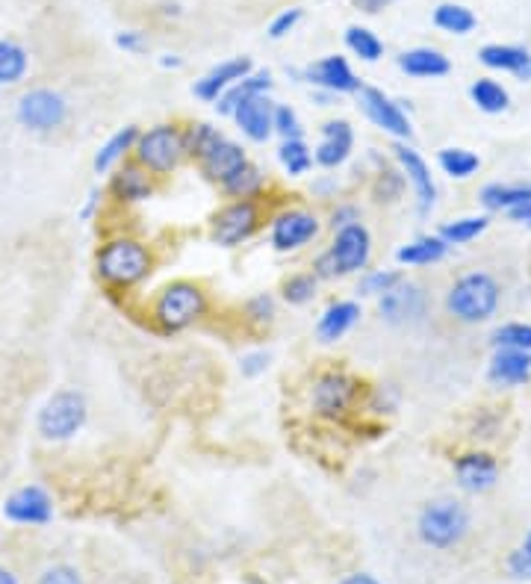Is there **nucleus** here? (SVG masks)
Masks as SVG:
<instances>
[{"mask_svg": "<svg viewBox=\"0 0 531 584\" xmlns=\"http://www.w3.org/2000/svg\"><path fill=\"white\" fill-rule=\"evenodd\" d=\"M316 234H319V222H316L314 213L289 210V213H280L275 219V225H272V245L278 252H296V248L310 243Z\"/></svg>", "mask_w": 531, "mask_h": 584, "instance_id": "obj_14", "label": "nucleus"}, {"mask_svg": "<svg viewBox=\"0 0 531 584\" xmlns=\"http://www.w3.org/2000/svg\"><path fill=\"white\" fill-rule=\"evenodd\" d=\"M393 151H396V160L402 162V171L407 174V180L414 183L416 199H420V213L425 216V213L434 208V199H437V187H434L432 171H428L425 160L414 151V148H407V145H396Z\"/></svg>", "mask_w": 531, "mask_h": 584, "instance_id": "obj_19", "label": "nucleus"}, {"mask_svg": "<svg viewBox=\"0 0 531 584\" xmlns=\"http://www.w3.org/2000/svg\"><path fill=\"white\" fill-rule=\"evenodd\" d=\"M305 77L328 92H361V81L354 77L351 65L342 56H325L319 63L307 65Z\"/></svg>", "mask_w": 531, "mask_h": 584, "instance_id": "obj_18", "label": "nucleus"}, {"mask_svg": "<svg viewBox=\"0 0 531 584\" xmlns=\"http://www.w3.org/2000/svg\"><path fill=\"white\" fill-rule=\"evenodd\" d=\"M248 316L257 319V322H272V316H275V301L269 296H257L248 301Z\"/></svg>", "mask_w": 531, "mask_h": 584, "instance_id": "obj_47", "label": "nucleus"}, {"mask_svg": "<svg viewBox=\"0 0 531 584\" xmlns=\"http://www.w3.org/2000/svg\"><path fill=\"white\" fill-rule=\"evenodd\" d=\"M399 192H402V178L396 171H384L375 183V199L379 201H396Z\"/></svg>", "mask_w": 531, "mask_h": 584, "instance_id": "obj_45", "label": "nucleus"}, {"mask_svg": "<svg viewBox=\"0 0 531 584\" xmlns=\"http://www.w3.org/2000/svg\"><path fill=\"white\" fill-rule=\"evenodd\" d=\"M266 367H269V358H266L263 351H257V354H248V358H243V375H248V378L261 375V372Z\"/></svg>", "mask_w": 531, "mask_h": 584, "instance_id": "obj_49", "label": "nucleus"}, {"mask_svg": "<svg viewBox=\"0 0 531 584\" xmlns=\"http://www.w3.org/2000/svg\"><path fill=\"white\" fill-rule=\"evenodd\" d=\"M434 24L446 33H455V36H467L476 30V15L467 7H460V3H440L437 10H434Z\"/></svg>", "mask_w": 531, "mask_h": 584, "instance_id": "obj_33", "label": "nucleus"}, {"mask_svg": "<svg viewBox=\"0 0 531 584\" xmlns=\"http://www.w3.org/2000/svg\"><path fill=\"white\" fill-rule=\"evenodd\" d=\"M522 549H525V555L531 558V531H529V538H525V543H522Z\"/></svg>", "mask_w": 531, "mask_h": 584, "instance_id": "obj_57", "label": "nucleus"}, {"mask_svg": "<svg viewBox=\"0 0 531 584\" xmlns=\"http://www.w3.org/2000/svg\"><path fill=\"white\" fill-rule=\"evenodd\" d=\"M89 405L81 390H56L36 416V432L47 443H65L81 434Z\"/></svg>", "mask_w": 531, "mask_h": 584, "instance_id": "obj_3", "label": "nucleus"}, {"mask_svg": "<svg viewBox=\"0 0 531 584\" xmlns=\"http://www.w3.org/2000/svg\"><path fill=\"white\" fill-rule=\"evenodd\" d=\"M204 310H208V296L201 293V287L190 280H178L162 289L153 307V319L160 322L162 331H183L192 322H199Z\"/></svg>", "mask_w": 531, "mask_h": 584, "instance_id": "obj_6", "label": "nucleus"}, {"mask_svg": "<svg viewBox=\"0 0 531 584\" xmlns=\"http://www.w3.org/2000/svg\"><path fill=\"white\" fill-rule=\"evenodd\" d=\"M496 349H513V351H531V325L525 322H508L493 331Z\"/></svg>", "mask_w": 531, "mask_h": 584, "instance_id": "obj_39", "label": "nucleus"}, {"mask_svg": "<svg viewBox=\"0 0 531 584\" xmlns=\"http://www.w3.org/2000/svg\"><path fill=\"white\" fill-rule=\"evenodd\" d=\"M316 296V275H296L284 284V298L289 305H307Z\"/></svg>", "mask_w": 531, "mask_h": 584, "instance_id": "obj_41", "label": "nucleus"}, {"mask_svg": "<svg viewBox=\"0 0 531 584\" xmlns=\"http://www.w3.org/2000/svg\"><path fill=\"white\" fill-rule=\"evenodd\" d=\"M95 204H98V189H95V192H92V195H89V204H86V210H83V216L89 219L92 216V210H95Z\"/></svg>", "mask_w": 531, "mask_h": 584, "instance_id": "obj_56", "label": "nucleus"}, {"mask_svg": "<svg viewBox=\"0 0 531 584\" xmlns=\"http://www.w3.org/2000/svg\"><path fill=\"white\" fill-rule=\"evenodd\" d=\"M3 517L15 522V525H47V522L54 520V499H51L45 487H19L15 493L7 496Z\"/></svg>", "mask_w": 531, "mask_h": 584, "instance_id": "obj_10", "label": "nucleus"}, {"mask_svg": "<svg viewBox=\"0 0 531 584\" xmlns=\"http://www.w3.org/2000/svg\"><path fill=\"white\" fill-rule=\"evenodd\" d=\"M340 584H381V582L370 573H354V575H349V578H342Z\"/></svg>", "mask_w": 531, "mask_h": 584, "instance_id": "obj_54", "label": "nucleus"}, {"mask_svg": "<svg viewBox=\"0 0 531 584\" xmlns=\"http://www.w3.org/2000/svg\"><path fill=\"white\" fill-rule=\"evenodd\" d=\"M499 298H502L499 284L487 272H469L460 280H455V287L446 296V307L458 322L478 325L496 314Z\"/></svg>", "mask_w": 531, "mask_h": 584, "instance_id": "obj_2", "label": "nucleus"}, {"mask_svg": "<svg viewBox=\"0 0 531 584\" xmlns=\"http://www.w3.org/2000/svg\"><path fill=\"white\" fill-rule=\"evenodd\" d=\"M278 160L289 174H305L314 166V153L305 145V139H287V142L280 145Z\"/></svg>", "mask_w": 531, "mask_h": 584, "instance_id": "obj_38", "label": "nucleus"}, {"mask_svg": "<svg viewBox=\"0 0 531 584\" xmlns=\"http://www.w3.org/2000/svg\"><path fill=\"white\" fill-rule=\"evenodd\" d=\"M358 222V210L354 208H340L333 213V227H349Z\"/></svg>", "mask_w": 531, "mask_h": 584, "instance_id": "obj_52", "label": "nucleus"}, {"mask_svg": "<svg viewBox=\"0 0 531 584\" xmlns=\"http://www.w3.org/2000/svg\"><path fill=\"white\" fill-rule=\"evenodd\" d=\"M134 151L142 169L153 171V174H169L183 160L187 139L174 125H157L148 134H139V142H136Z\"/></svg>", "mask_w": 531, "mask_h": 584, "instance_id": "obj_7", "label": "nucleus"}, {"mask_svg": "<svg viewBox=\"0 0 531 584\" xmlns=\"http://www.w3.org/2000/svg\"><path fill=\"white\" fill-rule=\"evenodd\" d=\"M234 118L252 142H266L275 130V107L266 95H252L234 109Z\"/></svg>", "mask_w": 531, "mask_h": 584, "instance_id": "obj_16", "label": "nucleus"}, {"mask_svg": "<svg viewBox=\"0 0 531 584\" xmlns=\"http://www.w3.org/2000/svg\"><path fill=\"white\" fill-rule=\"evenodd\" d=\"M136 142H139V130L136 127H125V130H118L107 139V145H100V151L95 153V171L104 174L116 166L118 160H125L127 153L134 151Z\"/></svg>", "mask_w": 531, "mask_h": 584, "instance_id": "obj_31", "label": "nucleus"}, {"mask_svg": "<svg viewBox=\"0 0 531 584\" xmlns=\"http://www.w3.org/2000/svg\"><path fill=\"white\" fill-rule=\"evenodd\" d=\"M358 393H361V386L354 378L346 372H328L314 384L316 414L328 416V420H342L358 402Z\"/></svg>", "mask_w": 531, "mask_h": 584, "instance_id": "obj_9", "label": "nucleus"}, {"mask_svg": "<svg viewBox=\"0 0 531 584\" xmlns=\"http://www.w3.org/2000/svg\"><path fill=\"white\" fill-rule=\"evenodd\" d=\"M508 570H511V575H517V578H531V558L525 555V549L520 546L517 552H511Z\"/></svg>", "mask_w": 531, "mask_h": 584, "instance_id": "obj_48", "label": "nucleus"}, {"mask_svg": "<svg viewBox=\"0 0 531 584\" xmlns=\"http://www.w3.org/2000/svg\"><path fill=\"white\" fill-rule=\"evenodd\" d=\"M222 187H225L227 195H234V199L252 201L254 195H257V192L263 189V174L257 169H254L252 162H245L243 169L236 171V174L231 180H225Z\"/></svg>", "mask_w": 531, "mask_h": 584, "instance_id": "obj_37", "label": "nucleus"}, {"mask_svg": "<svg viewBox=\"0 0 531 584\" xmlns=\"http://www.w3.org/2000/svg\"><path fill=\"white\" fill-rule=\"evenodd\" d=\"M487 231V216H467V219H455L449 225L440 227V240L446 245H464L472 243L478 236Z\"/></svg>", "mask_w": 531, "mask_h": 584, "instance_id": "obj_35", "label": "nucleus"}, {"mask_svg": "<svg viewBox=\"0 0 531 584\" xmlns=\"http://www.w3.org/2000/svg\"><path fill=\"white\" fill-rule=\"evenodd\" d=\"M187 139V153H192L195 160L201 162V157L213 148V145L222 139V134H219L216 127H210V125H199V127H192L190 134L183 136Z\"/></svg>", "mask_w": 531, "mask_h": 584, "instance_id": "obj_40", "label": "nucleus"}, {"mask_svg": "<svg viewBox=\"0 0 531 584\" xmlns=\"http://www.w3.org/2000/svg\"><path fill=\"white\" fill-rule=\"evenodd\" d=\"M372 240L370 231L354 222L349 227H340V234L333 240V245L328 252L316 261V275L319 278H337V275H351V272H361L370 263Z\"/></svg>", "mask_w": 531, "mask_h": 584, "instance_id": "obj_5", "label": "nucleus"}, {"mask_svg": "<svg viewBox=\"0 0 531 584\" xmlns=\"http://www.w3.org/2000/svg\"><path fill=\"white\" fill-rule=\"evenodd\" d=\"M399 68L411 77H446L452 72L449 56L434 47H414L399 56Z\"/></svg>", "mask_w": 531, "mask_h": 584, "instance_id": "obj_24", "label": "nucleus"}, {"mask_svg": "<svg viewBox=\"0 0 531 584\" xmlns=\"http://www.w3.org/2000/svg\"><path fill=\"white\" fill-rule=\"evenodd\" d=\"M455 476H458L460 490L485 493V490H490L496 485V478H499V464L487 452H469V455H460L455 460Z\"/></svg>", "mask_w": 531, "mask_h": 584, "instance_id": "obj_15", "label": "nucleus"}, {"mask_svg": "<svg viewBox=\"0 0 531 584\" xmlns=\"http://www.w3.org/2000/svg\"><path fill=\"white\" fill-rule=\"evenodd\" d=\"M511 219H513V222H520V225L531 227V201H529V204H522V208L511 210Z\"/></svg>", "mask_w": 531, "mask_h": 584, "instance_id": "obj_53", "label": "nucleus"}, {"mask_svg": "<svg viewBox=\"0 0 531 584\" xmlns=\"http://www.w3.org/2000/svg\"><path fill=\"white\" fill-rule=\"evenodd\" d=\"M322 145L316 148V162L325 169H337L349 160L351 148H354V134H351L349 121H328L322 127Z\"/></svg>", "mask_w": 531, "mask_h": 584, "instance_id": "obj_21", "label": "nucleus"}, {"mask_svg": "<svg viewBox=\"0 0 531 584\" xmlns=\"http://www.w3.org/2000/svg\"><path fill=\"white\" fill-rule=\"evenodd\" d=\"M248 74H252V60L248 56H236V60L219 63L213 72H208L195 83V95L201 100H219L234 83H240Z\"/></svg>", "mask_w": 531, "mask_h": 584, "instance_id": "obj_17", "label": "nucleus"}, {"mask_svg": "<svg viewBox=\"0 0 531 584\" xmlns=\"http://www.w3.org/2000/svg\"><path fill=\"white\" fill-rule=\"evenodd\" d=\"M361 107L363 113L370 116V121L381 130H387L390 136L396 139H411V121H407L405 109L399 107L396 100H390L381 89H372V86H363L361 89Z\"/></svg>", "mask_w": 531, "mask_h": 584, "instance_id": "obj_13", "label": "nucleus"}, {"mask_svg": "<svg viewBox=\"0 0 531 584\" xmlns=\"http://www.w3.org/2000/svg\"><path fill=\"white\" fill-rule=\"evenodd\" d=\"M15 118L21 127H28L33 134H54L68 118V100L60 92L39 86L21 95L15 104Z\"/></svg>", "mask_w": 531, "mask_h": 584, "instance_id": "obj_8", "label": "nucleus"}, {"mask_svg": "<svg viewBox=\"0 0 531 584\" xmlns=\"http://www.w3.org/2000/svg\"><path fill=\"white\" fill-rule=\"evenodd\" d=\"M301 21V10H287L280 12L278 19L272 21L269 24V36L272 39H284L289 33V30H296V24Z\"/></svg>", "mask_w": 531, "mask_h": 584, "instance_id": "obj_46", "label": "nucleus"}, {"mask_svg": "<svg viewBox=\"0 0 531 584\" xmlns=\"http://www.w3.org/2000/svg\"><path fill=\"white\" fill-rule=\"evenodd\" d=\"M272 89V74L269 72H257V74H248V77H243L240 83H234L231 89L219 98V113L222 116H234V109L243 104L245 98H252V95H266V92Z\"/></svg>", "mask_w": 531, "mask_h": 584, "instance_id": "obj_28", "label": "nucleus"}, {"mask_svg": "<svg viewBox=\"0 0 531 584\" xmlns=\"http://www.w3.org/2000/svg\"><path fill=\"white\" fill-rule=\"evenodd\" d=\"M346 45L354 56H361L363 63H379L384 56V42H381L370 28H349L346 30Z\"/></svg>", "mask_w": 531, "mask_h": 584, "instance_id": "obj_34", "label": "nucleus"}, {"mask_svg": "<svg viewBox=\"0 0 531 584\" xmlns=\"http://www.w3.org/2000/svg\"><path fill=\"white\" fill-rule=\"evenodd\" d=\"M245 151L240 148L236 142H227L225 136L219 139L213 148H210L204 157H201V166H204V171H208L210 178L219 180V183H225V180H231L236 174V171L243 169L245 166Z\"/></svg>", "mask_w": 531, "mask_h": 584, "instance_id": "obj_22", "label": "nucleus"}, {"mask_svg": "<svg viewBox=\"0 0 531 584\" xmlns=\"http://www.w3.org/2000/svg\"><path fill=\"white\" fill-rule=\"evenodd\" d=\"M275 130L287 139H301V125H298V116L289 107L275 109Z\"/></svg>", "mask_w": 531, "mask_h": 584, "instance_id": "obj_44", "label": "nucleus"}, {"mask_svg": "<svg viewBox=\"0 0 531 584\" xmlns=\"http://www.w3.org/2000/svg\"><path fill=\"white\" fill-rule=\"evenodd\" d=\"M36 584H83V575L81 570L72 564H54L39 575Z\"/></svg>", "mask_w": 531, "mask_h": 584, "instance_id": "obj_43", "label": "nucleus"}, {"mask_svg": "<svg viewBox=\"0 0 531 584\" xmlns=\"http://www.w3.org/2000/svg\"><path fill=\"white\" fill-rule=\"evenodd\" d=\"M478 157L472 151H467V148H443L440 151V169L449 174V178H472L478 171Z\"/></svg>", "mask_w": 531, "mask_h": 584, "instance_id": "obj_36", "label": "nucleus"}, {"mask_svg": "<svg viewBox=\"0 0 531 584\" xmlns=\"http://www.w3.org/2000/svg\"><path fill=\"white\" fill-rule=\"evenodd\" d=\"M390 3H396V0H354V7L367 15H379L381 10H387Z\"/></svg>", "mask_w": 531, "mask_h": 584, "instance_id": "obj_51", "label": "nucleus"}, {"mask_svg": "<svg viewBox=\"0 0 531 584\" xmlns=\"http://www.w3.org/2000/svg\"><path fill=\"white\" fill-rule=\"evenodd\" d=\"M449 252V245L443 243L440 236H420L414 243H407L405 248H399L396 261L402 266H432V263L443 261Z\"/></svg>", "mask_w": 531, "mask_h": 584, "instance_id": "obj_30", "label": "nucleus"}, {"mask_svg": "<svg viewBox=\"0 0 531 584\" xmlns=\"http://www.w3.org/2000/svg\"><path fill=\"white\" fill-rule=\"evenodd\" d=\"M30 54L15 39H0V86H15L28 77Z\"/></svg>", "mask_w": 531, "mask_h": 584, "instance_id": "obj_26", "label": "nucleus"}, {"mask_svg": "<svg viewBox=\"0 0 531 584\" xmlns=\"http://www.w3.org/2000/svg\"><path fill=\"white\" fill-rule=\"evenodd\" d=\"M261 227V210L254 201H234L213 222V240L225 248H234Z\"/></svg>", "mask_w": 531, "mask_h": 584, "instance_id": "obj_11", "label": "nucleus"}, {"mask_svg": "<svg viewBox=\"0 0 531 584\" xmlns=\"http://www.w3.org/2000/svg\"><path fill=\"white\" fill-rule=\"evenodd\" d=\"M116 45L125 47V51H142L145 39H142V33H139V30H127V33H118Z\"/></svg>", "mask_w": 531, "mask_h": 584, "instance_id": "obj_50", "label": "nucleus"}, {"mask_svg": "<svg viewBox=\"0 0 531 584\" xmlns=\"http://www.w3.org/2000/svg\"><path fill=\"white\" fill-rule=\"evenodd\" d=\"M416 534L425 546L452 549L469 534V511L455 499L428 502L416 520Z\"/></svg>", "mask_w": 531, "mask_h": 584, "instance_id": "obj_4", "label": "nucleus"}, {"mask_svg": "<svg viewBox=\"0 0 531 584\" xmlns=\"http://www.w3.org/2000/svg\"><path fill=\"white\" fill-rule=\"evenodd\" d=\"M98 275L107 280L109 287H136V284H142L148 275H151L153 257L151 252L145 248L139 240H113L98 252Z\"/></svg>", "mask_w": 531, "mask_h": 584, "instance_id": "obj_1", "label": "nucleus"}, {"mask_svg": "<svg viewBox=\"0 0 531 584\" xmlns=\"http://www.w3.org/2000/svg\"><path fill=\"white\" fill-rule=\"evenodd\" d=\"M113 195L118 201H125V204H136V201L151 199V180L145 174L142 166H125V169L118 171L116 178H113Z\"/></svg>", "mask_w": 531, "mask_h": 584, "instance_id": "obj_27", "label": "nucleus"}, {"mask_svg": "<svg viewBox=\"0 0 531 584\" xmlns=\"http://www.w3.org/2000/svg\"><path fill=\"white\" fill-rule=\"evenodd\" d=\"M358 319H361V307L354 301H337L322 314V319L316 325V333L322 342H337L358 325Z\"/></svg>", "mask_w": 531, "mask_h": 584, "instance_id": "obj_25", "label": "nucleus"}, {"mask_svg": "<svg viewBox=\"0 0 531 584\" xmlns=\"http://www.w3.org/2000/svg\"><path fill=\"white\" fill-rule=\"evenodd\" d=\"M478 60L493 72H511L517 77L531 74V54L517 45H485L478 51Z\"/></svg>", "mask_w": 531, "mask_h": 584, "instance_id": "obj_23", "label": "nucleus"}, {"mask_svg": "<svg viewBox=\"0 0 531 584\" xmlns=\"http://www.w3.org/2000/svg\"><path fill=\"white\" fill-rule=\"evenodd\" d=\"M402 278V272H372V275H367L361 284V289L367 293V296H384L387 289H393Z\"/></svg>", "mask_w": 531, "mask_h": 584, "instance_id": "obj_42", "label": "nucleus"}, {"mask_svg": "<svg viewBox=\"0 0 531 584\" xmlns=\"http://www.w3.org/2000/svg\"><path fill=\"white\" fill-rule=\"evenodd\" d=\"M469 98H472V104H476L481 113H487V116H496V113L508 109V100H511V95H508V89H505L502 83L490 81V77H481V81L472 83Z\"/></svg>", "mask_w": 531, "mask_h": 584, "instance_id": "obj_32", "label": "nucleus"}, {"mask_svg": "<svg viewBox=\"0 0 531 584\" xmlns=\"http://www.w3.org/2000/svg\"><path fill=\"white\" fill-rule=\"evenodd\" d=\"M531 201V183H490L481 189V204L487 210H517Z\"/></svg>", "mask_w": 531, "mask_h": 584, "instance_id": "obj_29", "label": "nucleus"}, {"mask_svg": "<svg viewBox=\"0 0 531 584\" xmlns=\"http://www.w3.org/2000/svg\"><path fill=\"white\" fill-rule=\"evenodd\" d=\"M487 378L499 386H520L531 378V351L496 349Z\"/></svg>", "mask_w": 531, "mask_h": 584, "instance_id": "obj_20", "label": "nucleus"}, {"mask_svg": "<svg viewBox=\"0 0 531 584\" xmlns=\"http://www.w3.org/2000/svg\"><path fill=\"white\" fill-rule=\"evenodd\" d=\"M0 584H21L19 575L12 573L10 566H0Z\"/></svg>", "mask_w": 531, "mask_h": 584, "instance_id": "obj_55", "label": "nucleus"}, {"mask_svg": "<svg viewBox=\"0 0 531 584\" xmlns=\"http://www.w3.org/2000/svg\"><path fill=\"white\" fill-rule=\"evenodd\" d=\"M425 305H428V298H425V289L420 284L399 280L396 287L381 296L379 310L390 325H414L423 319Z\"/></svg>", "mask_w": 531, "mask_h": 584, "instance_id": "obj_12", "label": "nucleus"}]
</instances>
